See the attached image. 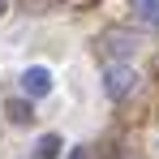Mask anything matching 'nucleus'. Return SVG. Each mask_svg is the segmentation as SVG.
<instances>
[{"label": "nucleus", "instance_id": "nucleus-8", "mask_svg": "<svg viewBox=\"0 0 159 159\" xmlns=\"http://www.w3.org/2000/svg\"><path fill=\"white\" fill-rule=\"evenodd\" d=\"M4 9H9V0H0V17H4Z\"/></svg>", "mask_w": 159, "mask_h": 159}, {"label": "nucleus", "instance_id": "nucleus-3", "mask_svg": "<svg viewBox=\"0 0 159 159\" xmlns=\"http://www.w3.org/2000/svg\"><path fill=\"white\" fill-rule=\"evenodd\" d=\"M133 48H138V39H133V34H125V30H107V34H99V52L112 56V60L133 56Z\"/></svg>", "mask_w": 159, "mask_h": 159}, {"label": "nucleus", "instance_id": "nucleus-5", "mask_svg": "<svg viewBox=\"0 0 159 159\" xmlns=\"http://www.w3.org/2000/svg\"><path fill=\"white\" fill-rule=\"evenodd\" d=\"M133 13H138V22H142V26L159 30V0H133Z\"/></svg>", "mask_w": 159, "mask_h": 159}, {"label": "nucleus", "instance_id": "nucleus-7", "mask_svg": "<svg viewBox=\"0 0 159 159\" xmlns=\"http://www.w3.org/2000/svg\"><path fill=\"white\" fill-rule=\"evenodd\" d=\"M69 159H90V151H86V146H78V151H73Z\"/></svg>", "mask_w": 159, "mask_h": 159}, {"label": "nucleus", "instance_id": "nucleus-1", "mask_svg": "<svg viewBox=\"0 0 159 159\" xmlns=\"http://www.w3.org/2000/svg\"><path fill=\"white\" fill-rule=\"evenodd\" d=\"M133 86H138V69L133 65H125V60L107 65V73H103V95L107 99H125Z\"/></svg>", "mask_w": 159, "mask_h": 159}, {"label": "nucleus", "instance_id": "nucleus-6", "mask_svg": "<svg viewBox=\"0 0 159 159\" xmlns=\"http://www.w3.org/2000/svg\"><path fill=\"white\" fill-rule=\"evenodd\" d=\"M60 133H43L39 142H34V159H60Z\"/></svg>", "mask_w": 159, "mask_h": 159}, {"label": "nucleus", "instance_id": "nucleus-4", "mask_svg": "<svg viewBox=\"0 0 159 159\" xmlns=\"http://www.w3.org/2000/svg\"><path fill=\"white\" fill-rule=\"evenodd\" d=\"M4 116H9L13 125H30V120H34V107H30V99H9V103H4Z\"/></svg>", "mask_w": 159, "mask_h": 159}, {"label": "nucleus", "instance_id": "nucleus-2", "mask_svg": "<svg viewBox=\"0 0 159 159\" xmlns=\"http://www.w3.org/2000/svg\"><path fill=\"white\" fill-rule=\"evenodd\" d=\"M52 69H43V65H30L22 69V95L26 99H43V95H52Z\"/></svg>", "mask_w": 159, "mask_h": 159}]
</instances>
